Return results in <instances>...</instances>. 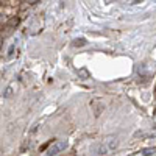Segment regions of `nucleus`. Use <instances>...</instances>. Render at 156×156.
Segmentation results:
<instances>
[{"instance_id":"nucleus-1","label":"nucleus","mask_w":156,"mask_h":156,"mask_svg":"<svg viewBox=\"0 0 156 156\" xmlns=\"http://www.w3.org/2000/svg\"><path fill=\"white\" fill-rule=\"evenodd\" d=\"M67 147V142L66 140H59V142H56V144H53L48 150H47V154H50V156H53V154H58L59 151H62L64 148Z\"/></svg>"},{"instance_id":"nucleus-2","label":"nucleus","mask_w":156,"mask_h":156,"mask_svg":"<svg viewBox=\"0 0 156 156\" xmlns=\"http://www.w3.org/2000/svg\"><path fill=\"white\" fill-rule=\"evenodd\" d=\"M151 154H154V148H147L142 151V156H151Z\"/></svg>"}]
</instances>
